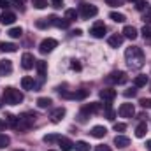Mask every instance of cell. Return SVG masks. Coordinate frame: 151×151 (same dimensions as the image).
I'll list each match as a JSON object with an SVG mask.
<instances>
[{"mask_svg":"<svg viewBox=\"0 0 151 151\" xmlns=\"http://www.w3.org/2000/svg\"><path fill=\"white\" fill-rule=\"evenodd\" d=\"M146 132H148V125H146V123H139V125H137V128H135V135L141 139V137H144V135H146Z\"/></svg>","mask_w":151,"mask_h":151,"instance_id":"7402d4cb","label":"cell"},{"mask_svg":"<svg viewBox=\"0 0 151 151\" xmlns=\"http://www.w3.org/2000/svg\"><path fill=\"white\" fill-rule=\"evenodd\" d=\"M100 99L106 100V102L114 100V99H116V90H113V88H104V90H100Z\"/></svg>","mask_w":151,"mask_h":151,"instance_id":"9c48e42d","label":"cell"},{"mask_svg":"<svg viewBox=\"0 0 151 151\" xmlns=\"http://www.w3.org/2000/svg\"><path fill=\"white\" fill-rule=\"evenodd\" d=\"M47 25H49V21H47V19H44V18H40V19L35 21V27H37V28H46Z\"/></svg>","mask_w":151,"mask_h":151,"instance_id":"e575fe53","label":"cell"},{"mask_svg":"<svg viewBox=\"0 0 151 151\" xmlns=\"http://www.w3.org/2000/svg\"><path fill=\"white\" fill-rule=\"evenodd\" d=\"M100 109H102V104H99V102H91V104H86V106L83 107V113L93 114V113H100Z\"/></svg>","mask_w":151,"mask_h":151,"instance_id":"4fadbf2b","label":"cell"},{"mask_svg":"<svg viewBox=\"0 0 151 151\" xmlns=\"http://www.w3.org/2000/svg\"><path fill=\"white\" fill-rule=\"evenodd\" d=\"M7 34H9V37L11 39H19L21 37V34H23V30H21L19 27H14V28H11Z\"/></svg>","mask_w":151,"mask_h":151,"instance_id":"484cf974","label":"cell"},{"mask_svg":"<svg viewBox=\"0 0 151 151\" xmlns=\"http://www.w3.org/2000/svg\"><path fill=\"white\" fill-rule=\"evenodd\" d=\"M106 4L113 5V7H118V5H121V0H106Z\"/></svg>","mask_w":151,"mask_h":151,"instance_id":"f35d334b","label":"cell"},{"mask_svg":"<svg viewBox=\"0 0 151 151\" xmlns=\"http://www.w3.org/2000/svg\"><path fill=\"white\" fill-rule=\"evenodd\" d=\"M123 130H127L125 123H114V132H123Z\"/></svg>","mask_w":151,"mask_h":151,"instance_id":"8d00e7d4","label":"cell"},{"mask_svg":"<svg viewBox=\"0 0 151 151\" xmlns=\"http://www.w3.org/2000/svg\"><path fill=\"white\" fill-rule=\"evenodd\" d=\"M125 58H127L128 67L132 69H141L144 65V53L141 47H128L125 51Z\"/></svg>","mask_w":151,"mask_h":151,"instance_id":"6da1fadb","label":"cell"},{"mask_svg":"<svg viewBox=\"0 0 151 151\" xmlns=\"http://www.w3.org/2000/svg\"><path fill=\"white\" fill-rule=\"evenodd\" d=\"M72 69H74V70H81V65H79L77 62H72Z\"/></svg>","mask_w":151,"mask_h":151,"instance_id":"f6af8a7d","label":"cell"},{"mask_svg":"<svg viewBox=\"0 0 151 151\" xmlns=\"http://www.w3.org/2000/svg\"><path fill=\"white\" fill-rule=\"evenodd\" d=\"M14 21H16V14H14V12L5 11V12L0 16V23H2V25H12Z\"/></svg>","mask_w":151,"mask_h":151,"instance_id":"30bf717a","label":"cell"},{"mask_svg":"<svg viewBox=\"0 0 151 151\" xmlns=\"http://www.w3.org/2000/svg\"><path fill=\"white\" fill-rule=\"evenodd\" d=\"M9 142H11V139H9L7 135H4V134H0V150H4V148H7V146H9Z\"/></svg>","mask_w":151,"mask_h":151,"instance_id":"4dcf8cb0","label":"cell"},{"mask_svg":"<svg viewBox=\"0 0 151 151\" xmlns=\"http://www.w3.org/2000/svg\"><path fill=\"white\" fill-rule=\"evenodd\" d=\"M60 137L62 135H58V134H49V135H44V142H56V141H60Z\"/></svg>","mask_w":151,"mask_h":151,"instance_id":"f1b7e54d","label":"cell"},{"mask_svg":"<svg viewBox=\"0 0 151 151\" xmlns=\"http://www.w3.org/2000/svg\"><path fill=\"white\" fill-rule=\"evenodd\" d=\"M32 4H34V7H35V9H44V7L47 5V2H46V0H32Z\"/></svg>","mask_w":151,"mask_h":151,"instance_id":"836d02e7","label":"cell"},{"mask_svg":"<svg viewBox=\"0 0 151 151\" xmlns=\"http://www.w3.org/2000/svg\"><path fill=\"white\" fill-rule=\"evenodd\" d=\"M148 84V77L146 76H137L135 79H134V86L135 88H142V86H146Z\"/></svg>","mask_w":151,"mask_h":151,"instance_id":"44dd1931","label":"cell"},{"mask_svg":"<svg viewBox=\"0 0 151 151\" xmlns=\"http://www.w3.org/2000/svg\"><path fill=\"white\" fill-rule=\"evenodd\" d=\"M142 21H144V23H151V5L144 11V14H142Z\"/></svg>","mask_w":151,"mask_h":151,"instance_id":"d6a6232c","label":"cell"},{"mask_svg":"<svg viewBox=\"0 0 151 151\" xmlns=\"http://www.w3.org/2000/svg\"><path fill=\"white\" fill-rule=\"evenodd\" d=\"M34 65H35L34 55H30V53H23V56H21V67H23L25 70H30Z\"/></svg>","mask_w":151,"mask_h":151,"instance_id":"ba28073f","label":"cell"},{"mask_svg":"<svg viewBox=\"0 0 151 151\" xmlns=\"http://www.w3.org/2000/svg\"><path fill=\"white\" fill-rule=\"evenodd\" d=\"M79 12H81V16H83L84 19H90V18L97 16L99 9H97L95 5H91V4H81V9H79Z\"/></svg>","mask_w":151,"mask_h":151,"instance_id":"3957f363","label":"cell"},{"mask_svg":"<svg viewBox=\"0 0 151 151\" xmlns=\"http://www.w3.org/2000/svg\"><path fill=\"white\" fill-rule=\"evenodd\" d=\"M107 83L123 84V83H127V74H125V72H113V74L107 76Z\"/></svg>","mask_w":151,"mask_h":151,"instance_id":"52a82bcc","label":"cell"},{"mask_svg":"<svg viewBox=\"0 0 151 151\" xmlns=\"http://www.w3.org/2000/svg\"><path fill=\"white\" fill-rule=\"evenodd\" d=\"M58 144H60L62 151H72V150H74V142H72L70 139H67V137H60Z\"/></svg>","mask_w":151,"mask_h":151,"instance_id":"9a60e30c","label":"cell"},{"mask_svg":"<svg viewBox=\"0 0 151 151\" xmlns=\"http://www.w3.org/2000/svg\"><path fill=\"white\" fill-rule=\"evenodd\" d=\"M4 128H5V121H4V119H2V118H0V132H2V130H4Z\"/></svg>","mask_w":151,"mask_h":151,"instance_id":"7dc6e473","label":"cell"},{"mask_svg":"<svg viewBox=\"0 0 151 151\" xmlns=\"http://www.w3.org/2000/svg\"><path fill=\"white\" fill-rule=\"evenodd\" d=\"M12 72V62L11 60H7V58H4V60H0V74H11Z\"/></svg>","mask_w":151,"mask_h":151,"instance_id":"7c38bea8","label":"cell"},{"mask_svg":"<svg viewBox=\"0 0 151 151\" xmlns=\"http://www.w3.org/2000/svg\"><path fill=\"white\" fill-rule=\"evenodd\" d=\"M109 18L113 19V21H116V23H123L127 18H125V14H121V12H111L109 14Z\"/></svg>","mask_w":151,"mask_h":151,"instance_id":"4316f807","label":"cell"},{"mask_svg":"<svg viewBox=\"0 0 151 151\" xmlns=\"http://www.w3.org/2000/svg\"><path fill=\"white\" fill-rule=\"evenodd\" d=\"M148 7H150V4H148V2H142V0H139V2H137V5H135V9H137V11H146Z\"/></svg>","mask_w":151,"mask_h":151,"instance_id":"d590c367","label":"cell"},{"mask_svg":"<svg viewBox=\"0 0 151 151\" xmlns=\"http://www.w3.org/2000/svg\"><path fill=\"white\" fill-rule=\"evenodd\" d=\"M49 151H53V150H49Z\"/></svg>","mask_w":151,"mask_h":151,"instance_id":"816d5d0a","label":"cell"},{"mask_svg":"<svg viewBox=\"0 0 151 151\" xmlns=\"http://www.w3.org/2000/svg\"><path fill=\"white\" fill-rule=\"evenodd\" d=\"M51 4H53L55 7H62V4H63V0H51Z\"/></svg>","mask_w":151,"mask_h":151,"instance_id":"7bdbcfd3","label":"cell"},{"mask_svg":"<svg viewBox=\"0 0 151 151\" xmlns=\"http://www.w3.org/2000/svg\"><path fill=\"white\" fill-rule=\"evenodd\" d=\"M7 5H9V2H7V0H0V7H4V9H5Z\"/></svg>","mask_w":151,"mask_h":151,"instance_id":"bcb514c9","label":"cell"},{"mask_svg":"<svg viewBox=\"0 0 151 151\" xmlns=\"http://www.w3.org/2000/svg\"><path fill=\"white\" fill-rule=\"evenodd\" d=\"M53 102H51V99H47V97H40L37 100V106L40 107V109H46V107H49Z\"/></svg>","mask_w":151,"mask_h":151,"instance_id":"d4e9b609","label":"cell"},{"mask_svg":"<svg viewBox=\"0 0 151 151\" xmlns=\"http://www.w3.org/2000/svg\"><path fill=\"white\" fill-rule=\"evenodd\" d=\"M12 5H16L18 9H23V5H25V0H12Z\"/></svg>","mask_w":151,"mask_h":151,"instance_id":"ab89813d","label":"cell"},{"mask_svg":"<svg viewBox=\"0 0 151 151\" xmlns=\"http://www.w3.org/2000/svg\"><path fill=\"white\" fill-rule=\"evenodd\" d=\"M76 151H90V144L88 142H84V141H79V142H76Z\"/></svg>","mask_w":151,"mask_h":151,"instance_id":"83f0119b","label":"cell"},{"mask_svg":"<svg viewBox=\"0 0 151 151\" xmlns=\"http://www.w3.org/2000/svg\"><path fill=\"white\" fill-rule=\"evenodd\" d=\"M135 95V90H127L125 91V97H134Z\"/></svg>","mask_w":151,"mask_h":151,"instance_id":"ee69618b","label":"cell"},{"mask_svg":"<svg viewBox=\"0 0 151 151\" xmlns=\"http://www.w3.org/2000/svg\"><path fill=\"white\" fill-rule=\"evenodd\" d=\"M141 106L142 107H151V100L150 99H141Z\"/></svg>","mask_w":151,"mask_h":151,"instance_id":"60d3db41","label":"cell"},{"mask_svg":"<svg viewBox=\"0 0 151 151\" xmlns=\"http://www.w3.org/2000/svg\"><path fill=\"white\" fill-rule=\"evenodd\" d=\"M90 34H91L95 39H102V37H104V34H106V25H104L102 21H97V23L91 27Z\"/></svg>","mask_w":151,"mask_h":151,"instance_id":"5b68a950","label":"cell"},{"mask_svg":"<svg viewBox=\"0 0 151 151\" xmlns=\"http://www.w3.org/2000/svg\"><path fill=\"white\" fill-rule=\"evenodd\" d=\"M4 102L9 104V106H18V104L23 102V93L19 90H16V88L9 86V88L4 90Z\"/></svg>","mask_w":151,"mask_h":151,"instance_id":"7a4b0ae2","label":"cell"},{"mask_svg":"<svg viewBox=\"0 0 151 151\" xmlns=\"http://www.w3.org/2000/svg\"><path fill=\"white\" fill-rule=\"evenodd\" d=\"M114 144L118 148H127V146H130V139L128 137H123V135H116L114 137Z\"/></svg>","mask_w":151,"mask_h":151,"instance_id":"ac0fdd59","label":"cell"},{"mask_svg":"<svg viewBox=\"0 0 151 151\" xmlns=\"http://www.w3.org/2000/svg\"><path fill=\"white\" fill-rule=\"evenodd\" d=\"M146 150H148V151H151V139L148 141V142H146Z\"/></svg>","mask_w":151,"mask_h":151,"instance_id":"c3c4849f","label":"cell"},{"mask_svg":"<svg viewBox=\"0 0 151 151\" xmlns=\"http://www.w3.org/2000/svg\"><path fill=\"white\" fill-rule=\"evenodd\" d=\"M95 151H111V148H109V146H97Z\"/></svg>","mask_w":151,"mask_h":151,"instance_id":"b9f144b4","label":"cell"},{"mask_svg":"<svg viewBox=\"0 0 151 151\" xmlns=\"http://www.w3.org/2000/svg\"><path fill=\"white\" fill-rule=\"evenodd\" d=\"M51 25H55V27H58V28H67L69 27V23L70 21H67V19H62V18H56V16H49V19H47Z\"/></svg>","mask_w":151,"mask_h":151,"instance_id":"8fae6325","label":"cell"},{"mask_svg":"<svg viewBox=\"0 0 151 151\" xmlns=\"http://www.w3.org/2000/svg\"><path fill=\"white\" fill-rule=\"evenodd\" d=\"M118 114H119L121 118H132V116L135 114V109H134L132 104H121L119 109H118Z\"/></svg>","mask_w":151,"mask_h":151,"instance_id":"8992f818","label":"cell"},{"mask_svg":"<svg viewBox=\"0 0 151 151\" xmlns=\"http://www.w3.org/2000/svg\"><path fill=\"white\" fill-rule=\"evenodd\" d=\"M76 18H77L76 9H67V11H65V19H67V21H74Z\"/></svg>","mask_w":151,"mask_h":151,"instance_id":"f546056e","label":"cell"},{"mask_svg":"<svg viewBox=\"0 0 151 151\" xmlns=\"http://www.w3.org/2000/svg\"><path fill=\"white\" fill-rule=\"evenodd\" d=\"M63 116H65V109H63V107H56V109L51 113V121H53V123H58V121L63 119Z\"/></svg>","mask_w":151,"mask_h":151,"instance_id":"2e32d148","label":"cell"},{"mask_svg":"<svg viewBox=\"0 0 151 151\" xmlns=\"http://www.w3.org/2000/svg\"><path fill=\"white\" fill-rule=\"evenodd\" d=\"M142 35H144V39H151V27H144L142 28Z\"/></svg>","mask_w":151,"mask_h":151,"instance_id":"74e56055","label":"cell"},{"mask_svg":"<svg viewBox=\"0 0 151 151\" xmlns=\"http://www.w3.org/2000/svg\"><path fill=\"white\" fill-rule=\"evenodd\" d=\"M34 86H35V81H34V77H30V76H25V77L21 79V88H23V90H34Z\"/></svg>","mask_w":151,"mask_h":151,"instance_id":"e0dca14e","label":"cell"},{"mask_svg":"<svg viewBox=\"0 0 151 151\" xmlns=\"http://www.w3.org/2000/svg\"><path fill=\"white\" fill-rule=\"evenodd\" d=\"M123 35L127 39H130V40H134V39H137V28H134V27H125V28H123Z\"/></svg>","mask_w":151,"mask_h":151,"instance_id":"ffe728a7","label":"cell"},{"mask_svg":"<svg viewBox=\"0 0 151 151\" xmlns=\"http://www.w3.org/2000/svg\"><path fill=\"white\" fill-rule=\"evenodd\" d=\"M35 67H37V70H39V76L44 77L46 76V69H47V63L44 60H39V62H35Z\"/></svg>","mask_w":151,"mask_h":151,"instance_id":"603a6c76","label":"cell"},{"mask_svg":"<svg viewBox=\"0 0 151 151\" xmlns=\"http://www.w3.org/2000/svg\"><path fill=\"white\" fill-rule=\"evenodd\" d=\"M0 49L5 51V53H16L18 47H16L14 44H11V42H2V44H0Z\"/></svg>","mask_w":151,"mask_h":151,"instance_id":"cb8c5ba5","label":"cell"},{"mask_svg":"<svg viewBox=\"0 0 151 151\" xmlns=\"http://www.w3.org/2000/svg\"><path fill=\"white\" fill-rule=\"evenodd\" d=\"M107 42H109V46H111V47H118V46H121V44H123V35H119V34L111 35V37L107 39Z\"/></svg>","mask_w":151,"mask_h":151,"instance_id":"d6986e66","label":"cell"},{"mask_svg":"<svg viewBox=\"0 0 151 151\" xmlns=\"http://www.w3.org/2000/svg\"><path fill=\"white\" fill-rule=\"evenodd\" d=\"M130 2H139V0H130Z\"/></svg>","mask_w":151,"mask_h":151,"instance_id":"681fc988","label":"cell"},{"mask_svg":"<svg viewBox=\"0 0 151 151\" xmlns=\"http://www.w3.org/2000/svg\"><path fill=\"white\" fill-rule=\"evenodd\" d=\"M58 46V42L55 40V39H44L42 42H40V47H39V51L42 53V55H46V53H51L55 47Z\"/></svg>","mask_w":151,"mask_h":151,"instance_id":"277c9868","label":"cell"},{"mask_svg":"<svg viewBox=\"0 0 151 151\" xmlns=\"http://www.w3.org/2000/svg\"><path fill=\"white\" fill-rule=\"evenodd\" d=\"M93 137H97V139H102V137H106V134H107V128L106 127H100V125H97V127H93L91 128V132H90Z\"/></svg>","mask_w":151,"mask_h":151,"instance_id":"5bb4252c","label":"cell"},{"mask_svg":"<svg viewBox=\"0 0 151 151\" xmlns=\"http://www.w3.org/2000/svg\"><path fill=\"white\" fill-rule=\"evenodd\" d=\"M16 151H23V150H16Z\"/></svg>","mask_w":151,"mask_h":151,"instance_id":"f907efd6","label":"cell"},{"mask_svg":"<svg viewBox=\"0 0 151 151\" xmlns=\"http://www.w3.org/2000/svg\"><path fill=\"white\" fill-rule=\"evenodd\" d=\"M104 113H106V118H107V119H114V118H116V113H114L113 109H111V106H109V104L106 106Z\"/></svg>","mask_w":151,"mask_h":151,"instance_id":"1f68e13d","label":"cell"}]
</instances>
